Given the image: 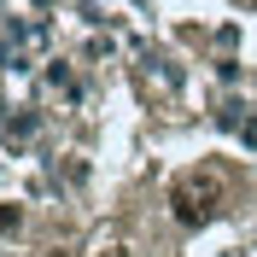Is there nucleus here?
Listing matches in <instances>:
<instances>
[{"label": "nucleus", "mask_w": 257, "mask_h": 257, "mask_svg": "<svg viewBox=\"0 0 257 257\" xmlns=\"http://www.w3.org/2000/svg\"><path fill=\"white\" fill-rule=\"evenodd\" d=\"M53 257H64V251H53Z\"/></svg>", "instance_id": "obj_3"}, {"label": "nucleus", "mask_w": 257, "mask_h": 257, "mask_svg": "<svg viewBox=\"0 0 257 257\" xmlns=\"http://www.w3.org/2000/svg\"><path fill=\"white\" fill-rule=\"evenodd\" d=\"M6 228H18V205H0V234Z\"/></svg>", "instance_id": "obj_2"}, {"label": "nucleus", "mask_w": 257, "mask_h": 257, "mask_svg": "<svg viewBox=\"0 0 257 257\" xmlns=\"http://www.w3.org/2000/svg\"><path fill=\"white\" fill-rule=\"evenodd\" d=\"M210 199H216V181H187V187H176V216L181 222H205L210 216Z\"/></svg>", "instance_id": "obj_1"}]
</instances>
